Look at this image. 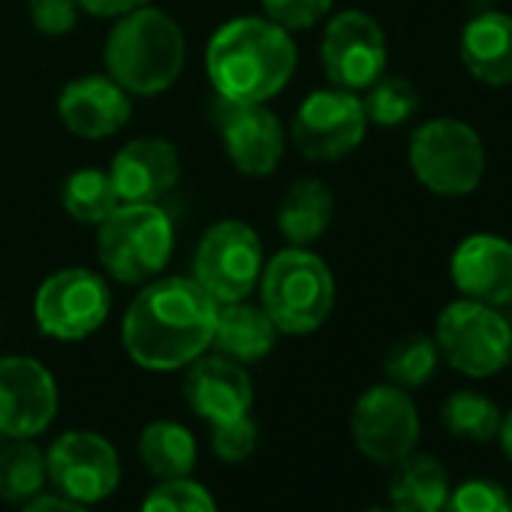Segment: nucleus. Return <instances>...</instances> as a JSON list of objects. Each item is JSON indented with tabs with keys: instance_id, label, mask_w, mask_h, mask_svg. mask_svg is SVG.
<instances>
[{
	"instance_id": "27",
	"label": "nucleus",
	"mask_w": 512,
	"mask_h": 512,
	"mask_svg": "<svg viewBox=\"0 0 512 512\" xmlns=\"http://www.w3.org/2000/svg\"><path fill=\"white\" fill-rule=\"evenodd\" d=\"M46 482V455L25 437L0 449V497L10 503H28Z\"/></svg>"
},
{
	"instance_id": "8",
	"label": "nucleus",
	"mask_w": 512,
	"mask_h": 512,
	"mask_svg": "<svg viewBox=\"0 0 512 512\" xmlns=\"http://www.w3.org/2000/svg\"><path fill=\"white\" fill-rule=\"evenodd\" d=\"M266 266L263 241L253 226L241 220H220L205 229L196 256L193 281L217 302H244L260 284Z\"/></svg>"
},
{
	"instance_id": "12",
	"label": "nucleus",
	"mask_w": 512,
	"mask_h": 512,
	"mask_svg": "<svg viewBox=\"0 0 512 512\" xmlns=\"http://www.w3.org/2000/svg\"><path fill=\"white\" fill-rule=\"evenodd\" d=\"M320 58L332 88L365 91L386 73V34L368 13L344 10L326 25Z\"/></svg>"
},
{
	"instance_id": "40",
	"label": "nucleus",
	"mask_w": 512,
	"mask_h": 512,
	"mask_svg": "<svg viewBox=\"0 0 512 512\" xmlns=\"http://www.w3.org/2000/svg\"><path fill=\"white\" fill-rule=\"evenodd\" d=\"M509 362H512V356H509Z\"/></svg>"
},
{
	"instance_id": "15",
	"label": "nucleus",
	"mask_w": 512,
	"mask_h": 512,
	"mask_svg": "<svg viewBox=\"0 0 512 512\" xmlns=\"http://www.w3.org/2000/svg\"><path fill=\"white\" fill-rule=\"evenodd\" d=\"M220 136L229 163L247 178L272 175L287 151V130L266 103H223Z\"/></svg>"
},
{
	"instance_id": "11",
	"label": "nucleus",
	"mask_w": 512,
	"mask_h": 512,
	"mask_svg": "<svg viewBox=\"0 0 512 512\" xmlns=\"http://www.w3.org/2000/svg\"><path fill=\"white\" fill-rule=\"evenodd\" d=\"M353 440L374 464H398L419 443V410L407 389L383 383L371 386L353 407Z\"/></svg>"
},
{
	"instance_id": "10",
	"label": "nucleus",
	"mask_w": 512,
	"mask_h": 512,
	"mask_svg": "<svg viewBox=\"0 0 512 512\" xmlns=\"http://www.w3.org/2000/svg\"><path fill=\"white\" fill-rule=\"evenodd\" d=\"M368 133V115L362 100L344 88H326L305 97L293 118V142L302 157L317 163H335L353 154Z\"/></svg>"
},
{
	"instance_id": "36",
	"label": "nucleus",
	"mask_w": 512,
	"mask_h": 512,
	"mask_svg": "<svg viewBox=\"0 0 512 512\" xmlns=\"http://www.w3.org/2000/svg\"><path fill=\"white\" fill-rule=\"evenodd\" d=\"M22 512H88V506L79 503V500H70V497H64V494H58V497H52V494H37V497H31V500L25 503Z\"/></svg>"
},
{
	"instance_id": "34",
	"label": "nucleus",
	"mask_w": 512,
	"mask_h": 512,
	"mask_svg": "<svg viewBox=\"0 0 512 512\" xmlns=\"http://www.w3.org/2000/svg\"><path fill=\"white\" fill-rule=\"evenodd\" d=\"M31 22L43 37H67L79 22V0H31Z\"/></svg>"
},
{
	"instance_id": "32",
	"label": "nucleus",
	"mask_w": 512,
	"mask_h": 512,
	"mask_svg": "<svg viewBox=\"0 0 512 512\" xmlns=\"http://www.w3.org/2000/svg\"><path fill=\"white\" fill-rule=\"evenodd\" d=\"M443 512H509V494L491 479H467L449 491Z\"/></svg>"
},
{
	"instance_id": "20",
	"label": "nucleus",
	"mask_w": 512,
	"mask_h": 512,
	"mask_svg": "<svg viewBox=\"0 0 512 512\" xmlns=\"http://www.w3.org/2000/svg\"><path fill=\"white\" fill-rule=\"evenodd\" d=\"M461 61L482 85H512V16L482 13L470 19L461 34Z\"/></svg>"
},
{
	"instance_id": "39",
	"label": "nucleus",
	"mask_w": 512,
	"mask_h": 512,
	"mask_svg": "<svg viewBox=\"0 0 512 512\" xmlns=\"http://www.w3.org/2000/svg\"><path fill=\"white\" fill-rule=\"evenodd\" d=\"M509 512H512V494H509Z\"/></svg>"
},
{
	"instance_id": "18",
	"label": "nucleus",
	"mask_w": 512,
	"mask_h": 512,
	"mask_svg": "<svg viewBox=\"0 0 512 512\" xmlns=\"http://www.w3.org/2000/svg\"><path fill=\"white\" fill-rule=\"evenodd\" d=\"M58 115L79 139H109L130 121L133 100L112 76H82L64 85Z\"/></svg>"
},
{
	"instance_id": "19",
	"label": "nucleus",
	"mask_w": 512,
	"mask_h": 512,
	"mask_svg": "<svg viewBox=\"0 0 512 512\" xmlns=\"http://www.w3.org/2000/svg\"><path fill=\"white\" fill-rule=\"evenodd\" d=\"M184 398L196 416L223 422L250 413L253 383L241 362L229 356H199L187 365Z\"/></svg>"
},
{
	"instance_id": "1",
	"label": "nucleus",
	"mask_w": 512,
	"mask_h": 512,
	"mask_svg": "<svg viewBox=\"0 0 512 512\" xmlns=\"http://www.w3.org/2000/svg\"><path fill=\"white\" fill-rule=\"evenodd\" d=\"M217 302L193 278H154L130 302L121 326L124 350L139 368L178 371L214 338Z\"/></svg>"
},
{
	"instance_id": "5",
	"label": "nucleus",
	"mask_w": 512,
	"mask_h": 512,
	"mask_svg": "<svg viewBox=\"0 0 512 512\" xmlns=\"http://www.w3.org/2000/svg\"><path fill=\"white\" fill-rule=\"evenodd\" d=\"M175 226L160 202H121L97 226V256L121 284H148L172 260Z\"/></svg>"
},
{
	"instance_id": "16",
	"label": "nucleus",
	"mask_w": 512,
	"mask_h": 512,
	"mask_svg": "<svg viewBox=\"0 0 512 512\" xmlns=\"http://www.w3.org/2000/svg\"><path fill=\"white\" fill-rule=\"evenodd\" d=\"M452 284L464 299L491 305V308H509L512 305V241L476 232L464 238L449 263Z\"/></svg>"
},
{
	"instance_id": "17",
	"label": "nucleus",
	"mask_w": 512,
	"mask_h": 512,
	"mask_svg": "<svg viewBox=\"0 0 512 512\" xmlns=\"http://www.w3.org/2000/svg\"><path fill=\"white\" fill-rule=\"evenodd\" d=\"M121 202H160L181 178V157L169 139L142 136L127 142L109 166Z\"/></svg>"
},
{
	"instance_id": "25",
	"label": "nucleus",
	"mask_w": 512,
	"mask_h": 512,
	"mask_svg": "<svg viewBox=\"0 0 512 512\" xmlns=\"http://www.w3.org/2000/svg\"><path fill=\"white\" fill-rule=\"evenodd\" d=\"M61 202H64V211L73 220L88 223V226H100L121 205V199H118V193L112 187L109 169H97V166L76 169L64 181Z\"/></svg>"
},
{
	"instance_id": "21",
	"label": "nucleus",
	"mask_w": 512,
	"mask_h": 512,
	"mask_svg": "<svg viewBox=\"0 0 512 512\" xmlns=\"http://www.w3.org/2000/svg\"><path fill=\"white\" fill-rule=\"evenodd\" d=\"M275 344H278V326L263 311V305L260 308L247 305V299L217 305L211 347H217L223 356L235 362H260L275 350Z\"/></svg>"
},
{
	"instance_id": "24",
	"label": "nucleus",
	"mask_w": 512,
	"mask_h": 512,
	"mask_svg": "<svg viewBox=\"0 0 512 512\" xmlns=\"http://www.w3.org/2000/svg\"><path fill=\"white\" fill-rule=\"evenodd\" d=\"M139 458L160 479H181L196 464V440L178 422H151L139 434Z\"/></svg>"
},
{
	"instance_id": "35",
	"label": "nucleus",
	"mask_w": 512,
	"mask_h": 512,
	"mask_svg": "<svg viewBox=\"0 0 512 512\" xmlns=\"http://www.w3.org/2000/svg\"><path fill=\"white\" fill-rule=\"evenodd\" d=\"M79 7L97 19H121L139 7H148V0H79Z\"/></svg>"
},
{
	"instance_id": "9",
	"label": "nucleus",
	"mask_w": 512,
	"mask_h": 512,
	"mask_svg": "<svg viewBox=\"0 0 512 512\" xmlns=\"http://www.w3.org/2000/svg\"><path fill=\"white\" fill-rule=\"evenodd\" d=\"M112 311L109 284L91 269H61L46 278L34 299V317L43 335L82 341L94 335Z\"/></svg>"
},
{
	"instance_id": "30",
	"label": "nucleus",
	"mask_w": 512,
	"mask_h": 512,
	"mask_svg": "<svg viewBox=\"0 0 512 512\" xmlns=\"http://www.w3.org/2000/svg\"><path fill=\"white\" fill-rule=\"evenodd\" d=\"M142 512H217L214 497L193 479H163L142 503Z\"/></svg>"
},
{
	"instance_id": "7",
	"label": "nucleus",
	"mask_w": 512,
	"mask_h": 512,
	"mask_svg": "<svg viewBox=\"0 0 512 512\" xmlns=\"http://www.w3.org/2000/svg\"><path fill=\"white\" fill-rule=\"evenodd\" d=\"M440 356L467 377H491L509 365L512 323L503 308H491L473 299L449 302L437 317L434 332Z\"/></svg>"
},
{
	"instance_id": "2",
	"label": "nucleus",
	"mask_w": 512,
	"mask_h": 512,
	"mask_svg": "<svg viewBox=\"0 0 512 512\" xmlns=\"http://www.w3.org/2000/svg\"><path fill=\"white\" fill-rule=\"evenodd\" d=\"M299 64L293 34L281 25L241 16L220 25L205 46V73L223 103H266L278 97Z\"/></svg>"
},
{
	"instance_id": "14",
	"label": "nucleus",
	"mask_w": 512,
	"mask_h": 512,
	"mask_svg": "<svg viewBox=\"0 0 512 512\" xmlns=\"http://www.w3.org/2000/svg\"><path fill=\"white\" fill-rule=\"evenodd\" d=\"M58 413V383L31 356L0 359V434L25 440L43 434Z\"/></svg>"
},
{
	"instance_id": "6",
	"label": "nucleus",
	"mask_w": 512,
	"mask_h": 512,
	"mask_svg": "<svg viewBox=\"0 0 512 512\" xmlns=\"http://www.w3.org/2000/svg\"><path fill=\"white\" fill-rule=\"evenodd\" d=\"M407 157L416 181L437 196H467L485 175L482 139L458 118H431L416 127Z\"/></svg>"
},
{
	"instance_id": "38",
	"label": "nucleus",
	"mask_w": 512,
	"mask_h": 512,
	"mask_svg": "<svg viewBox=\"0 0 512 512\" xmlns=\"http://www.w3.org/2000/svg\"><path fill=\"white\" fill-rule=\"evenodd\" d=\"M365 512H395V509H392V506H389V509H386V506H371V509H365Z\"/></svg>"
},
{
	"instance_id": "28",
	"label": "nucleus",
	"mask_w": 512,
	"mask_h": 512,
	"mask_svg": "<svg viewBox=\"0 0 512 512\" xmlns=\"http://www.w3.org/2000/svg\"><path fill=\"white\" fill-rule=\"evenodd\" d=\"M437 362H440L437 341L422 332H410L389 347V353L383 359V371L392 386L419 389L434 377Z\"/></svg>"
},
{
	"instance_id": "23",
	"label": "nucleus",
	"mask_w": 512,
	"mask_h": 512,
	"mask_svg": "<svg viewBox=\"0 0 512 512\" xmlns=\"http://www.w3.org/2000/svg\"><path fill=\"white\" fill-rule=\"evenodd\" d=\"M332 217H335V196L329 184H323L320 178H299L281 199L278 229L290 244L305 247L323 238Z\"/></svg>"
},
{
	"instance_id": "31",
	"label": "nucleus",
	"mask_w": 512,
	"mask_h": 512,
	"mask_svg": "<svg viewBox=\"0 0 512 512\" xmlns=\"http://www.w3.org/2000/svg\"><path fill=\"white\" fill-rule=\"evenodd\" d=\"M256 440H260V431H256V422L247 413L235 419L211 422V449L220 461L238 464L250 458L256 449Z\"/></svg>"
},
{
	"instance_id": "13",
	"label": "nucleus",
	"mask_w": 512,
	"mask_h": 512,
	"mask_svg": "<svg viewBox=\"0 0 512 512\" xmlns=\"http://www.w3.org/2000/svg\"><path fill=\"white\" fill-rule=\"evenodd\" d=\"M46 476L64 497L97 503L118 488L121 464L106 437L91 431H67L46 452Z\"/></svg>"
},
{
	"instance_id": "26",
	"label": "nucleus",
	"mask_w": 512,
	"mask_h": 512,
	"mask_svg": "<svg viewBox=\"0 0 512 512\" xmlns=\"http://www.w3.org/2000/svg\"><path fill=\"white\" fill-rule=\"evenodd\" d=\"M440 419H443V428L452 437L467 440V443H488V440L497 437L503 413L488 395L461 389V392H455V395H449L443 401Z\"/></svg>"
},
{
	"instance_id": "3",
	"label": "nucleus",
	"mask_w": 512,
	"mask_h": 512,
	"mask_svg": "<svg viewBox=\"0 0 512 512\" xmlns=\"http://www.w3.org/2000/svg\"><path fill=\"white\" fill-rule=\"evenodd\" d=\"M106 76L130 97H154L169 91L187 61V43L172 16L139 7L115 22L106 37Z\"/></svg>"
},
{
	"instance_id": "33",
	"label": "nucleus",
	"mask_w": 512,
	"mask_h": 512,
	"mask_svg": "<svg viewBox=\"0 0 512 512\" xmlns=\"http://www.w3.org/2000/svg\"><path fill=\"white\" fill-rule=\"evenodd\" d=\"M260 4L266 10V19L290 34L314 28L332 10V0H260Z\"/></svg>"
},
{
	"instance_id": "4",
	"label": "nucleus",
	"mask_w": 512,
	"mask_h": 512,
	"mask_svg": "<svg viewBox=\"0 0 512 512\" xmlns=\"http://www.w3.org/2000/svg\"><path fill=\"white\" fill-rule=\"evenodd\" d=\"M260 302L284 335L317 332L335 308V278L323 256L308 247L275 253L260 275Z\"/></svg>"
},
{
	"instance_id": "29",
	"label": "nucleus",
	"mask_w": 512,
	"mask_h": 512,
	"mask_svg": "<svg viewBox=\"0 0 512 512\" xmlns=\"http://www.w3.org/2000/svg\"><path fill=\"white\" fill-rule=\"evenodd\" d=\"M368 124L377 127H401L404 121H410L419 109V91L413 88V82L401 79V76H380L371 88L368 97L362 100Z\"/></svg>"
},
{
	"instance_id": "37",
	"label": "nucleus",
	"mask_w": 512,
	"mask_h": 512,
	"mask_svg": "<svg viewBox=\"0 0 512 512\" xmlns=\"http://www.w3.org/2000/svg\"><path fill=\"white\" fill-rule=\"evenodd\" d=\"M497 437H500V446H503V455L512 461V410L503 416V422H500V431H497Z\"/></svg>"
},
{
	"instance_id": "22",
	"label": "nucleus",
	"mask_w": 512,
	"mask_h": 512,
	"mask_svg": "<svg viewBox=\"0 0 512 512\" xmlns=\"http://www.w3.org/2000/svg\"><path fill=\"white\" fill-rule=\"evenodd\" d=\"M389 479V500L395 512H443L449 500V473L446 467L425 452H410Z\"/></svg>"
}]
</instances>
